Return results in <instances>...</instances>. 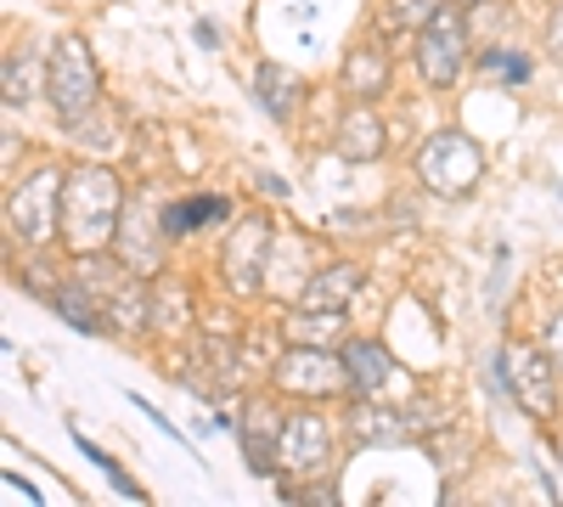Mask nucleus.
I'll return each mask as SVG.
<instances>
[{
	"label": "nucleus",
	"instance_id": "1",
	"mask_svg": "<svg viewBox=\"0 0 563 507\" xmlns=\"http://www.w3.org/2000/svg\"><path fill=\"white\" fill-rule=\"evenodd\" d=\"M119 220H124V187L119 175L102 164H79L63 180V243L74 254H102L119 243Z\"/></svg>",
	"mask_w": 563,
	"mask_h": 507
},
{
	"label": "nucleus",
	"instance_id": "2",
	"mask_svg": "<svg viewBox=\"0 0 563 507\" xmlns=\"http://www.w3.org/2000/svg\"><path fill=\"white\" fill-rule=\"evenodd\" d=\"M417 175H422V187L440 192V198H467L479 187V175H485V153H479L474 135L440 130V135H429V142L417 147Z\"/></svg>",
	"mask_w": 563,
	"mask_h": 507
},
{
	"label": "nucleus",
	"instance_id": "3",
	"mask_svg": "<svg viewBox=\"0 0 563 507\" xmlns=\"http://www.w3.org/2000/svg\"><path fill=\"white\" fill-rule=\"evenodd\" d=\"M45 97H52V108L79 124L90 108L102 102V74L97 63H90V45L79 34H63L57 40V52H52V74H45Z\"/></svg>",
	"mask_w": 563,
	"mask_h": 507
},
{
	"label": "nucleus",
	"instance_id": "4",
	"mask_svg": "<svg viewBox=\"0 0 563 507\" xmlns=\"http://www.w3.org/2000/svg\"><path fill=\"white\" fill-rule=\"evenodd\" d=\"M271 378L282 395H305V400H327V395H344L355 389L350 378V361L333 350V344H294L271 366Z\"/></svg>",
	"mask_w": 563,
	"mask_h": 507
},
{
	"label": "nucleus",
	"instance_id": "5",
	"mask_svg": "<svg viewBox=\"0 0 563 507\" xmlns=\"http://www.w3.org/2000/svg\"><path fill=\"white\" fill-rule=\"evenodd\" d=\"M63 169H34L29 180H18L12 198H7V220L23 243H52L63 238Z\"/></svg>",
	"mask_w": 563,
	"mask_h": 507
},
{
	"label": "nucleus",
	"instance_id": "6",
	"mask_svg": "<svg viewBox=\"0 0 563 507\" xmlns=\"http://www.w3.org/2000/svg\"><path fill=\"white\" fill-rule=\"evenodd\" d=\"M501 384H507L512 400H519V411H530L536 423H547L558 411V361H552V350L507 344L501 350Z\"/></svg>",
	"mask_w": 563,
	"mask_h": 507
},
{
	"label": "nucleus",
	"instance_id": "7",
	"mask_svg": "<svg viewBox=\"0 0 563 507\" xmlns=\"http://www.w3.org/2000/svg\"><path fill=\"white\" fill-rule=\"evenodd\" d=\"M467 63V29H462V7H445L434 12V23L417 34V74L429 85H451Z\"/></svg>",
	"mask_w": 563,
	"mask_h": 507
},
{
	"label": "nucleus",
	"instance_id": "8",
	"mask_svg": "<svg viewBox=\"0 0 563 507\" xmlns=\"http://www.w3.org/2000/svg\"><path fill=\"white\" fill-rule=\"evenodd\" d=\"M265 260H271V225L260 214L238 220L225 238V254H220V276L231 294H260L265 288Z\"/></svg>",
	"mask_w": 563,
	"mask_h": 507
},
{
	"label": "nucleus",
	"instance_id": "9",
	"mask_svg": "<svg viewBox=\"0 0 563 507\" xmlns=\"http://www.w3.org/2000/svg\"><path fill=\"white\" fill-rule=\"evenodd\" d=\"M276 451H282V469L294 480H310L327 469V451H333V429H327L321 411H294L288 423L276 429Z\"/></svg>",
	"mask_w": 563,
	"mask_h": 507
},
{
	"label": "nucleus",
	"instance_id": "10",
	"mask_svg": "<svg viewBox=\"0 0 563 507\" xmlns=\"http://www.w3.org/2000/svg\"><path fill=\"white\" fill-rule=\"evenodd\" d=\"M333 147H339L344 158H355V164H366V158H378V153H384V119L372 113V102H355V108L339 119Z\"/></svg>",
	"mask_w": 563,
	"mask_h": 507
},
{
	"label": "nucleus",
	"instance_id": "11",
	"mask_svg": "<svg viewBox=\"0 0 563 507\" xmlns=\"http://www.w3.org/2000/svg\"><path fill=\"white\" fill-rule=\"evenodd\" d=\"M344 361H350V378H355V395L366 400H378L389 384H395V361L384 355V344H372V339H355L344 344Z\"/></svg>",
	"mask_w": 563,
	"mask_h": 507
},
{
	"label": "nucleus",
	"instance_id": "12",
	"mask_svg": "<svg viewBox=\"0 0 563 507\" xmlns=\"http://www.w3.org/2000/svg\"><path fill=\"white\" fill-rule=\"evenodd\" d=\"M254 97H260V108H265L271 119H288V113L299 108V97H305V85H299L294 68L260 63V68H254Z\"/></svg>",
	"mask_w": 563,
	"mask_h": 507
},
{
	"label": "nucleus",
	"instance_id": "13",
	"mask_svg": "<svg viewBox=\"0 0 563 507\" xmlns=\"http://www.w3.org/2000/svg\"><path fill=\"white\" fill-rule=\"evenodd\" d=\"M355 294H361V271L355 265H327V271H316L305 283L299 305H310V310H344Z\"/></svg>",
	"mask_w": 563,
	"mask_h": 507
},
{
	"label": "nucleus",
	"instance_id": "14",
	"mask_svg": "<svg viewBox=\"0 0 563 507\" xmlns=\"http://www.w3.org/2000/svg\"><path fill=\"white\" fill-rule=\"evenodd\" d=\"M384 85H389V57L378 45H355L344 63V90L355 102H372V97H384Z\"/></svg>",
	"mask_w": 563,
	"mask_h": 507
},
{
	"label": "nucleus",
	"instance_id": "15",
	"mask_svg": "<svg viewBox=\"0 0 563 507\" xmlns=\"http://www.w3.org/2000/svg\"><path fill=\"white\" fill-rule=\"evenodd\" d=\"M350 434H355L361 445H372V440H406L411 423L400 418V411H384V406H372V400L361 395V406L350 411Z\"/></svg>",
	"mask_w": 563,
	"mask_h": 507
},
{
	"label": "nucleus",
	"instance_id": "16",
	"mask_svg": "<svg viewBox=\"0 0 563 507\" xmlns=\"http://www.w3.org/2000/svg\"><path fill=\"white\" fill-rule=\"evenodd\" d=\"M214 220H225V198H186V203H169L158 214L164 238H186V232H198V225H214Z\"/></svg>",
	"mask_w": 563,
	"mask_h": 507
},
{
	"label": "nucleus",
	"instance_id": "17",
	"mask_svg": "<svg viewBox=\"0 0 563 507\" xmlns=\"http://www.w3.org/2000/svg\"><path fill=\"white\" fill-rule=\"evenodd\" d=\"M344 333V310H299L294 321H288V339L294 344H333Z\"/></svg>",
	"mask_w": 563,
	"mask_h": 507
},
{
	"label": "nucleus",
	"instance_id": "18",
	"mask_svg": "<svg viewBox=\"0 0 563 507\" xmlns=\"http://www.w3.org/2000/svg\"><path fill=\"white\" fill-rule=\"evenodd\" d=\"M445 7V0H389V29H411V34H422L434 23V12Z\"/></svg>",
	"mask_w": 563,
	"mask_h": 507
},
{
	"label": "nucleus",
	"instance_id": "19",
	"mask_svg": "<svg viewBox=\"0 0 563 507\" xmlns=\"http://www.w3.org/2000/svg\"><path fill=\"white\" fill-rule=\"evenodd\" d=\"M52 305H57V310H63V316L74 321V328H79V333H97V328H102V316H97V310H90V299H85V288H57V294H52Z\"/></svg>",
	"mask_w": 563,
	"mask_h": 507
},
{
	"label": "nucleus",
	"instance_id": "20",
	"mask_svg": "<svg viewBox=\"0 0 563 507\" xmlns=\"http://www.w3.org/2000/svg\"><path fill=\"white\" fill-rule=\"evenodd\" d=\"M485 74H496V79H530V63L519 57V52H485Z\"/></svg>",
	"mask_w": 563,
	"mask_h": 507
},
{
	"label": "nucleus",
	"instance_id": "21",
	"mask_svg": "<svg viewBox=\"0 0 563 507\" xmlns=\"http://www.w3.org/2000/svg\"><path fill=\"white\" fill-rule=\"evenodd\" d=\"M7 102H12V108L29 102V68H23L18 52H7Z\"/></svg>",
	"mask_w": 563,
	"mask_h": 507
},
{
	"label": "nucleus",
	"instance_id": "22",
	"mask_svg": "<svg viewBox=\"0 0 563 507\" xmlns=\"http://www.w3.org/2000/svg\"><path fill=\"white\" fill-rule=\"evenodd\" d=\"M547 52L563 63V0H558V7H552V18H547Z\"/></svg>",
	"mask_w": 563,
	"mask_h": 507
},
{
	"label": "nucleus",
	"instance_id": "23",
	"mask_svg": "<svg viewBox=\"0 0 563 507\" xmlns=\"http://www.w3.org/2000/svg\"><path fill=\"white\" fill-rule=\"evenodd\" d=\"M547 350H552V361L563 366V310L552 316V328H547Z\"/></svg>",
	"mask_w": 563,
	"mask_h": 507
}]
</instances>
